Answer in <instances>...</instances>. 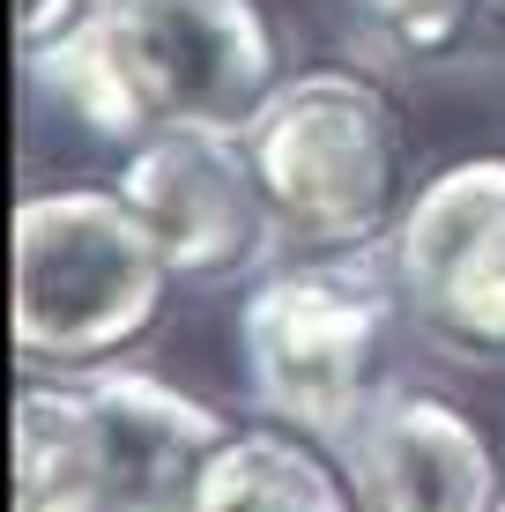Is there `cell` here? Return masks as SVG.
Returning <instances> with one entry per match:
<instances>
[{"instance_id": "cell-9", "label": "cell", "mask_w": 505, "mask_h": 512, "mask_svg": "<svg viewBox=\"0 0 505 512\" xmlns=\"http://www.w3.org/2000/svg\"><path fill=\"white\" fill-rule=\"evenodd\" d=\"M15 453V512H104V453H97V409L82 379H30L15 394L8 423Z\"/></svg>"}, {"instance_id": "cell-2", "label": "cell", "mask_w": 505, "mask_h": 512, "mask_svg": "<svg viewBox=\"0 0 505 512\" xmlns=\"http://www.w3.org/2000/svg\"><path fill=\"white\" fill-rule=\"evenodd\" d=\"M171 260L119 186H45L8 223V334L15 364L90 379L164 320Z\"/></svg>"}, {"instance_id": "cell-12", "label": "cell", "mask_w": 505, "mask_h": 512, "mask_svg": "<svg viewBox=\"0 0 505 512\" xmlns=\"http://www.w3.org/2000/svg\"><path fill=\"white\" fill-rule=\"evenodd\" d=\"M97 8L104 0H15V52L38 60V52H52L60 38H75Z\"/></svg>"}, {"instance_id": "cell-5", "label": "cell", "mask_w": 505, "mask_h": 512, "mask_svg": "<svg viewBox=\"0 0 505 512\" xmlns=\"http://www.w3.org/2000/svg\"><path fill=\"white\" fill-rule=\"evenodd\" d=\"M409 320L468 364H505V156H461L409 193L387 238Z\"/></svg>"}, {"instance_id": "cell-13", "label": "cell", "mask_w": 505, "mask_h": 512, "mask_svg": "<svg viewBox=\"0 0 505 512\" xmlns=\"http://www.w3.org/2000/svg\"><path fill=\"white\" fill-rule=\"evenodd\" d=\"M498 512H505V505H498Z\"/></svg>"}, {"instance_id": "cell-11", "label": "cell", "mask_w": 505, "mask_h": 512, "mask_svg": "<svg viewBox=\"0 0 505 512\" xmlns=\"http://www.w3.org/2000/svg\"><path fill=\"white\" fill-rule=\"evenodd\" d=\"M364 15L379 23V38L402 45V52H446L468 30L476 0H357Z\"/></svg>"}, {"instance_id": "cell-6", "label": "cell", "mask_w": 505, "mask_h": 512, "mask_svg": "<svg viewBox=\"0 0 505 512\" xmlns=\"http://www.w3.org/2000/svg\"><path fill=\"white\" fill-rule=\"evenodd\" d=\"M119 193L156 231L171 275L186 282H238L268 260V245H283L260 171L246 156V134L164 127L127 149Z\"/></svg>"}, {"instance_id": "cell-1", "label": "cell", "mask_w": 505, "mask_h": 512, "mask_svg": "<svg viewBox=\"0 0 505 512\" xmlns=\"http://www.w3.org/2000/svg\"><path fill=\"white\" fill-rule=\"evenodd\" d=\"M30 82L127 149L164 127L246 134L283 90V45L253 0H104L30 60Z\"/></svg>"}, {"instance_id": "cell-4", "label": "cell", "mask_w": 505, "mask_h": 512, "mask_svg": "<svg viewBox=\"0 0 505 512\" xmlns=\"http://www.w3.org/2000/svg\"><path fill=\"white\" fill-rule=\"evenodd\" d=\"M246 156L290 253H372L402 223V119L350 67L283 75L246 127Z\"/></svg>"}, {"instance_id": "cell-7", "label": "cell", "mask_w": 505, "mask_h": 512, "mask_svg": "<svg viewBox=\"0 0 505 512\" xmlns=\"http://www.w3.org/2000/svg\"><path fill=\"white\" fill-rule=\"evenodd\" d=\"M364 512H498V453L454 401L387 386L342 446Z\"/></svg>"}, {"instance_id": "cell-10", "label": "cell", "mask_w": 505, "mask_h": 512, "mask_svg": "<svg viewBox=\"0 0 505 512\" xmlns=\"http://www.w3.org/2000/svg\"><path fill=\"white\" fill-rule=\"evenodd\" d=\"M194 512H364L350 468L320 453V438L260 423V431H231L223 453L201 475Z\"/></svg>"}, {"instance_id": "cell-3", "label": "cell", "mask_w": 505, "mask_h": 512, "mask_svg": "<svg viewBox=\"0 0 505 512\" xmlns=\"http://www.w3.org/2000/svg\"><path fill=\"white\" fill-rule=\"evenodd\" d=\"M402 282L372 253H298L238 305V364L253 409L320 446H350L387 394V342L402 327Z\"/></svg>"}, {"instance_id": "cell-8", "label": "cell", "mask_w": 505, "mask_h": 512, "mask_svg": "<svg viewBox=\"0 0 505 512\" xmlns=\"http://www.w3.org/2000/svg\"><path fill=\"white\" fill-rule=\"evenodd\" d=\"M97 409V453H104V512H194L201 475L223 453L231 423L186 386L104 364L82 379Z\"/></svg>"}]
</instances>
